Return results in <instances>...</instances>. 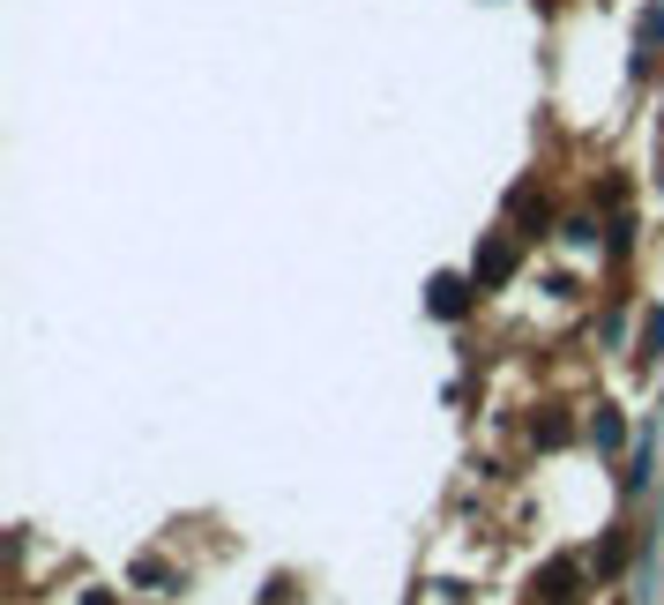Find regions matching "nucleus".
<instances>
[{
  "mask_svg": "<svg viewBox=\"0 0 664 605\" xmlns=\"http://www.w3.org/2000/svg\"><path fill=\"white\" fill-rule=\"evenodd\" d=\"M657 351H664V306L642 322V359H657Z\"/></svg>",
  "mask_w": 664,
  "mask_h": 605,
  "instance_id": "f257e3e1",
  "label": "nucleus"
}]
</instances>
